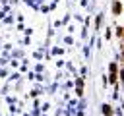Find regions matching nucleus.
I'll use <instances>...</instances> for the list:
<instances>
[{"label":"nucleus","instance_id":"nucleus-1","mask_svg":"<svg viewBox=\"0 0 124 116\" xmlns=\"http://www.w3.org/2000/svg\"><path fill=\"white\" fill-rule=\"evenodd\" d=\"M112 10H114V14L118 15V14H120V2H114V8H112Z\"/></svg>","mask_w":124,"mask_h":116},{"label":"nucleus","instance_id":"nucleus-2","mask_svg":"<svg viewBox=\"0 0 124 116\" xmlns=\"http://www.w3.org/2000/svg\"><path fill=\"white\" fill-rule=\"evenodd\" d=\"M103 112H105L107 116H110V114H112V110H110V106H107V104L103 106Z\"/></svg>","mask_w":124,"mask_h":116}]
</instances>
